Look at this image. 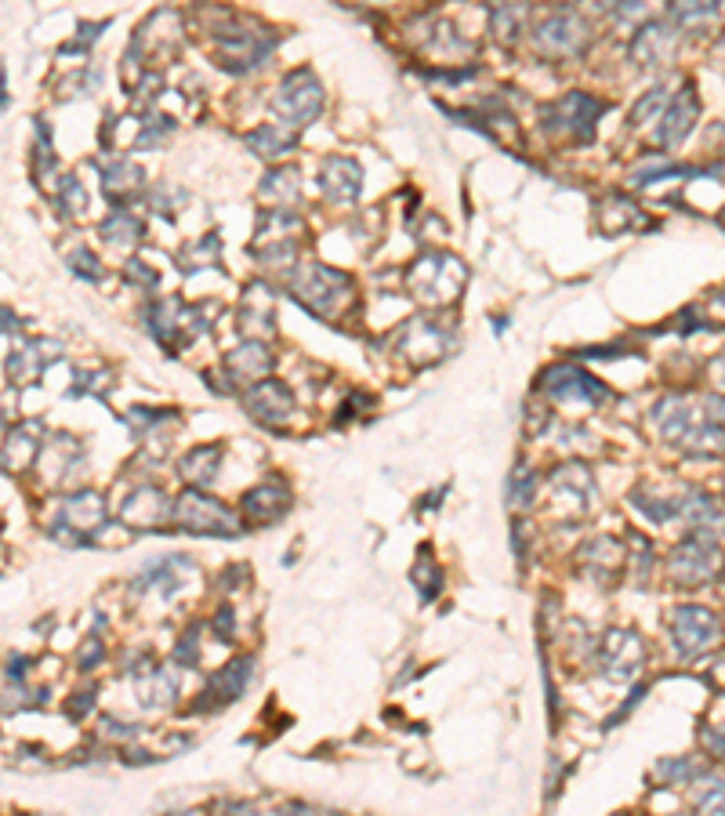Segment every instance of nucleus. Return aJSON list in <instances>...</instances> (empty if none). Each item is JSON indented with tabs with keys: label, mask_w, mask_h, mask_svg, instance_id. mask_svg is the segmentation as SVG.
Wrapping results in <instances>:
<instances>
[{
	"label": "nucleus",
	"mask_w": 725,
	"mask_h": 816,
	"mask_svg": "<svg viewBox=\"0 0 725 816\" xmlns=\"http://www.w3.org/2000/svg\"><path fill=\"white\" fill-rule=\"evenodd\" d=\"M175 519L182 523V530H193V534H218V537L240 534V523H236L232 512L200 490H186L178 497Z\"/></svg>",
	"instance_id": "obj_11"
},
{
	"label": "nucleus",
	"mask_w": 725,
	"mask_h": 816,
	"mask_svg": "<svg viewBox=\"0 0 725 816\" xmlns=\"http://www.w3.org/2000/svg\"><path fill=\"white\" fill-rule=\"evenodd\" d=\"M537 385H540V392H545L548 400H556V403H588V406H595V403L610 400V389H605L602 381H595L584 371H577V366H566V363L548 366V371L540 374Z\"/></svg>",
	"instance_id": "obj_12"
},
{
	"label": "nucleus",
	"mask_w": 725,
	"mask_h": 816,
	"mask_svg": "<svg viewBox=\"0 0 725 816\" xmlns=\"http://www.w3.org/2000/svg\"><path fill=\"white\" fill-rule=\"evenodd\" d=\"M599 113H605V102L584 95V91H570V95L551 105L545 124L548 131H556V135H566V138L580 142V146H588V142L595 138Z\"/></svg>",
	"instance_id": "obj_10"
},
{
	"label": "nucleus",
	"mask_w": 725,
	"mask_h": 816,
	"mask_svg": "<svg viewBox=\"0 0 725 816\" xmlns=\"http://www.w3.org/2000/svg\"><path fill=\"white\" fill-rule=\"evenodd\" d=\"M91 704H95V693H81V696H76V704L70 701V715H73V719L87 715V712H91Z\"/></svg>",
	"instance_id": "obj_53"
},
{
	"label": "nucleus",
	"mask_w": 725,
	"mask_h": 816,
	"mask_svg": "<svg viewBox=\"0 0 725 816\" xmlns=\"http://www.w3.org/2000/svg\"><path fill=\"white\" fill-rule=\"evenodd\" d=\"M250 679H255V661H250V657H236L232 664H226L215 679H210V690L204 696H210V704H232L244 696Z\"/></svg>",
	"instance_id": "obj_24"
},
{
	"label": "nucleus",
	"mask_w": 725,
	"mask_h": 816,
	"mask_svg": "<svg viewBox=\"0 0 725 816\" xmlns=\"http://www.w3.org/2000/svg\"><path fill=\"white\" fill-rule=\"evenodd\" d=\"M486 11H490V30L497 41L505 48H516L526 30V19H530V4L526 0H490Z\"/></svg>",
	"instance_id": "obj_19"
},
{
	"label": "nucleus",
	"mask_w": 725,
	"mask_h": 816,
	"mask_svg": "<svg viewBox=\"0 0 725 816\" xmlns=\"http://www.w3.org/2000/svg\"><path fill=\"white\" fill-rule=\"evenodd\" d=\"M272 295L266 287H250L247 291V301H244V331L250 334H272L276 323H272Z\"/></svg>",
	"instance_id": "obj_32"
},
{
	"label": "nucleus",
	"mask_w": 725,
	"mask_h": 816,
	"mask_svg": "<svg viewBox=\"0 0 725 816\" xmlns=\"http://www.w3.org/2000/svg\"><path fill=\"white\" fill-rule=\"evenodd\" d=\"M167 497L164 490H156V486H142L124 502V523L127 526H138V530H153V526H160L167 519Z\"/></svg>",
	"instance_id": "obj_21"
},
{
	"label": "nucleus",
	"mask_w": 725,
	"mask_h": 816,
	"mask_svg": "<svg viewBox=\"0 0 725 816\" xmlns=\"http://www.w3.org/2000/svg\"><path fill=\"white\" fill-rule=\"evenodd\" d=\"M656 11H661L656 0H624L621 11H617V19H621V25H639V22L645 25V22H653Z\"/></svg>",
	"instance_id": "obj_42"
},
{
	"label": "nucleus",
	"mask_w": 725,
	"mask_h": 816,
	"mask_svg": "<svg viewBox=\"0 0 725 816\" xmlns=\"http://www.w3.org/2000/svg\"><path fill=\"white\" fill-rule=\"evenodd\" d=\"M664 110V87H653V91H645L642 95V102L635 105V110H631V124H645L650 121V116H656Z\"/></svg>",
	"instance_id": "obj_44"
},
{
	"label": "nucleus",
	"mask_w": 725,
	"mask_h": 816,
	"mask_svg": "<svg viewBox=\"0 0 725 816\" xmlns=\"http://www.w3.org/2000/svg\"><path fill=\"white\" fill-rule=\"evenodd\" d=\"M446 349H450V334H446L443 323L435 320H425V316H417L403 327V338H400V352L403 357H411L414 363H435L446 357Z\"/></svg>",
	"instance_id": "obj_15"
},
{
	"label": "nucleus",
	"mask_w": 725,
	"mask_h": 816,
	"mask_svg": "<svg viewBox=\"0 0 725 816\" xmlns=\"http://www.w3.org/2000/svg\"><path fill=\"white\" fill-rule=\"evenodd\" d=\"M693 806L701 813H725V776H707L693 795Z\"/></svg>",
	"instance_id": "obj_39"
},
{
	"label": "nucleus",
	"mask_w": 725,
	"mask_h": 816,
	"mask_svg": "<svg viewBox=\"0 0 725 816\" xmlns=\"http://www.w3.org/2000/svg\"><path fill=\"white\" fill-rule=\"evenodd\" d=\"M102 236L110 240L113 247H121V251H127V247L142 244V221L131 218V210H116V215H110L102 221Z\"/></svg>",
	"instance_id": "obj_36"
},
{
	"label": "nucleus",
	"mask_w": 725,
	"mask_h": 816,
	"mask_svg": "<svg viewBox=\"0 0 725 816\" xmlns=\"http://www.w3.org/2000/svg\"><path fill=\"white\" fill-rule=\"evenodd\" d=\"M591 44V30L588 22L570 8H556L548 11L545 19L537 22L534 30V48L545 59H573Z\"/></svg>",
	"instance_id": "obj_6"
},
{
	"label": "nucleus",
	"mask_w": 725,
	"mask_h": 816,
	"mask_svg": "<svg viewBox=\"0 0 725 816\" xmlns=\"http://www.w3.org/2000/svg\"><path fill=\"white\" fill-rule=\"evenodd\" d=\"M175 657H178L182 664H196V657H200V650H196V631H189L186 642H182Z\"/></svg>",
	"instance_id": "obj_48"
},
{
	"label": "nucleus",
	"mask_w": 725,
	"mask_h": 816,
	"mask_svg": "<svg viewBox=\"0 0 725 816\" xmlns=\"http://www.w3.org/2000/svg\"><path fill=\"white\" fill-rule=\"evenodd\" d=\"M193 577V562L189 559H178V556H170V559H160L156 566H149V570H145L142 577H138V591H145V588H156L160 591V599H170L175 596V591H182L186 588V581Z\"/></svg>",
	"instance_id": "obj_25"
},
{
	"label": "nucleus",
	"mask_w": 725,
	"mask_h": 816,
	"mask_svg": "<svg viewBox=\"0 0 725 816\" xmlns=\"http://www.w3.org/2000/svg\"><path fill=\"white\" fill-rule=\"evenodd\" d=\"M704 741H707V747H711V755L725 758V730H707V733H704Z\"/></svg>",
	"instance_id": "obj_50"
},
{
	"label": "nucleus",
	"mask_w": 725,
	"mask_h": 816,
	"mask_svg": "<svg viewBox=\"0 0 725 816\" xmlns=\"http://www.w3.org/2000/svg\"><path fill=\"white\" fill-rule=\"evenodd\" d=\"M406 280H411V291L425 301V306H450V301L460 298L468 269L460 266L454 255H425L411 266Z\"/></svg>",
	"instance_id": "obj_3"
},
{
	"label": "nucleus",
	"mask_w": 725,
	"mask_h": 816,
	"mask_svg": "<svg viewBox=\"0 0 725 816\" xmlns=\"http://www.w3.org/2000/svg\"><path fill=\"white\" fill-rule=\"evenodd\" d=\"M621 4H624V0H588V8L595 11V16H617Z\"/></svg>",
	"instance_id": "obj_52"
},
{
	"label": "nucleus",
	"mask_w": 725,
	"mask_h": 816,
	"mask_svg": "<svg viewBox=\"0 0 725 816\" xmlns=\"http://www.w3.org/2000/svg\"><path fill=\"white\" fill-rule=\"evenodd\" d=\"M696 116H701V99H696V87L693 84H685L679 95H675V102L667 105L661 127H656V138H661V146L664 149L682 146L685 135H690L693 124H696Z\"/></svg>",
	"instance_id": "obj_17"
},
{
	"label": "nucleus",
	"mask_w": 725,
	"mask_h": 816,
	"mask_svg": "<svg viewBox=\"0 0 725 816\" xmlns=\"http://www.w3.org/2000/svg\"><path fill=\"white\" fill-rule=\"evenodd\" d=\"M671 639H675V653L682 661H696L711 650L722 647L725 631L722 621L704 607H679L671 613Z\"/></svg>",
	"instance_id": "obj_8"
},
{
	"label": "nucleus",
	"mask_w": 725,
	"mask_h": 816,
	"mask_svg": "<svg viewBox=\"0 0 725 816\" xmlns=\"http://www.w3.org/2000/svg\"><path fill=\"white\" fill-rule=\"evenodd\" d=\"M290 295L320 320H334L352 301V280L341 269L320 266V261H301L290 276Z\"/></svg>",
	"instance_id": "obj_2"
},
{
	"label": "nucleus",
	"mask_w": 725,
	"mask_h": 816,
	"mask_svg": "<svg viewBox=\"0 0 725 816\" xmlns=\"http://www.w3.org/2000/svg\"><path fill=\"white\" fill-rule=\"evenodd\" d=\"M718 55L725 59V37H722V48H718Z\"/></svg>",
	"instance_id": "obj_56"
},
{
	"label": "nucleus",
	"mask_w": 725,
	"mask_h": 816,
	"mask_svg": "<svg viewBox=\"0 0 725 816\" xmlns=\"http://www.w3.org/2000/svg\"><path fill=\"white\" fill-rule=\"evenodd\" d=\"M711 378H715V389L725 392V357H718L715 363H711Z\"/></svg>",
	"instance_id": "obj_54"
},
{
	"label": "nucleus",
	"mask_w": 725,
	"mask_h": 816,
	"mask_svg": "<svg viewBox=\"0 0 725 816\" xmlns=\"http://www.w3.org/2000/svg\"><path fill=\"white\" fill-rule=\"evenodd\" d=\"M599 661H602V671L610 679L628 682V679L639 675V668L645 661V647H642V639L635 636V631L613 628V631H605V639L599 647Z\"/></svg>",
	"instance_id": "obj_13"
},
{
	"label": "nucleus",
	"mask_w": 725,
	"mask_h": 816,
	"mask_svg": "<svg viewBox=\"0 0 725 816\" xmlns=\"http://www.w3.org/2000/svg\"><path fill=\"white\" fill-rule=\"evenodd\" d=\"M591 577H599V581H613L617 574H621L624 566V545L613 541V537H595L591 545H584V556Z\"/></svg>",
	"instance_id": "obj_29"
},
{
	"label": "nucleus",
	"mask_w": 725,
	"mask_h": 816,
	"mask_svg": "<svg viewBox=\"0 0 725 816\" xmlns=\"http://www.w3.org/2000/svg\"><path fill=\"white\" fill-rule=\"evenodd\" d=\"M218 461H221V451L218 446H196V451L186 454V461H182V476H186V483L193 486H207L218 479Z\"/></svg>",
	"instance_id": "obj_33"
},
{
	"label": "nucleus",
	"mask_w": 725,
	"mask_h": 816,
	"mask_svg": "<svg viewBox=\"0 0 725 816\" xmlns=\"http://www.w3.org/2000/svg\"><path fill=\"white\" fill-rule=\"evenodd\" d=\"M102 30H105V22H102V25H81V41H76V44L70 41V44H65V51H84V48H87L91 41H95V37H99Z\"/></svg>",
	"instance_id": "obj_47"
},
{
	"label": "nucleus",
	"mask_w": 725,
	"mask_h": 816,
	"mask_svg": "<svg viewBox=\"0 0 725 816\" xmlns=\"http://www.w3.org/2000/svg\"><path fill=\"white\" fill-rule=\"evenodd\" d=\"M675 51H679V30L667 22H645L635 33V41H631V59L645 65V70H661V65L675 59Z\"/></svg>",
	"instance_id": "obj_16"
},
{
	"label": "nucleus",
	"mask_w": 725,
	"mask_h": 816,
	"mask_svg": "<svg viewBox=\"0 0 725 816\" xmlns=\"http://www.w3.org/2000/svg\"><path fill=\"white\" fill-rule=\"evenodd\" d=\"M55 360H59V345H51V341H22V345L8 357V374L19 381H33Z\"/></svg>",
	"instance_id": "obj_27"
},
{
	"label": "nucleus",
	"mask_w": 725,
	"mask_h": 816,
	"mask_svg": "<svg viewBox=\"0 0 725 816\" xmlns=\"http://www.w3.org/2000/svg\"><path fill=\"white\" fill-rule=\"evenodd\" d=\"M272 371V352L261 345V341H247V345L232 349L226 357V374L232 381H247V385H255V381H261Z\"/></svg>",
	"instance_id": "obj_20"
},
{
	"label": "nucleus",
	"mask_w": 725,
	"mask_h": 816,
	"mask_svg": "<svg viewBox=\"0 0 725 816\" xmlns=\"http://www.w3.org/2000/svg\"><path fill=\"white\" fill-rule=\"evenodd\" d=\"M595 221H599L602 236H621V233H631L635 226H642L645 218H642V210L628 200V196L610 193V196H605V200L599 204Z\"/></svg>",
	"instance_id": "obj_26"
},
{
	"label": "nucleus",
	"mask_w": 725,
	"mask_h": 816,
	"mask_svg": "<svg viewBox=\"0 0 725 816\" xmlns=\"http://www.w3.org/2000/svg\"><path fill=\"white\" fill-rule=\"evenodd\" d=\"M44 446V425L41 421H25L15 432L8 436V446H4V465L8 468H25L33 461V454Z\"/></svg>",
	"instance_id": "obj_31"
},
{
	"label": "nucleus",
	"mask_w": 725,
	"mask_h": 816,
	"mask_svg": "<svg viewBox=\"0 0 725 816\" xmlns=\"http://www.w3.org/2000/svg\"><path fill=\"white\" fill-rule=\"evenodd\" d=\"M725 0H671V16H675L679 25H685V30H704V25H711L718 19Z\"/></svg>",
	"instance_id": "obj_34"
},
{
	"label": "nucleus",
	"mask_w": 725,
	"mask_h": 816,
	"mask_svg": "<svg viewBox=\"0 0 725 816\" xmlns=\"http://www.w3.org/2000/svg\"><path fill=\"white\" fill-rule=\"evenodd\" d=\"M127 276H135V280H138V283H145V287H153V283H156V272L145 269L138 258H131V261H127Z\"/></svg>",
	"instance_id": "obj_49"
},
{
	"label": "nucleus",
	"mask_w": 725,
	"mask_h": 816,
	"mask_svg": "<svg viewBox=\"0 0 725 816\" xmlns=\"http://www.w3.org/2000/svg\"><path fill=\"white\" fill-rule=\"evenodd\" d=\"M244 406H247V414L255 421L276 428V425H283L290 414H294V396H290V389L283 385V381L266 378V381H255V385L247 389Z\"/></svg>",
	"instance_id": "obj_14"
},
{
	"label": "nucleus",
	"mask_w": 725,
	"mask_h": 816,
	"mask_svg": "<svg viewBox=\"0 0 725 816\" xmlns=\"http://www.w3.org/2000/svg\"><path fill=\"white\" fill-rule=\"evenodd\" d=\"M290 512V490L283 483H261L244 497V516L255 523H276Z\"/></svg>",
	"instance_id": "obj_23"
},
{
	"label": "nucleus",
	"mask_w": 725,
	"mask_h": 816,
	"mask_svg": "<svg viewBox=\"0 0 725 816\" xmlns=\"http://www.w3.org/2000/svg\"><path fill=\"white\" fill-rule=\"evenodd\" d=\"M247 146L255 149L258 156H266V161H280V156L294 153V135L283 131V127H276V124H266V127L250 131Z\"/></svg>",
	"instance_id": "obj_35"
},
{
	"label": "nucleus",
	"mask_w": 725,
	"mask_h": 816,
	"mask_svg": "<svg viewBox=\"0 0 725 816\" xmlns=\"http://www.w3.org/2000/svg\"><path fill=\"white\" fill-rule=\"evenodd\" d=\"M722 570H725V551L718 548L715 537H704V534H690L667 556L671 581L685 585V588L715 581V577H722Z\"/></svg>",
	"instance_id": "obj_5"
},
{
	"label": "nucleus",
	"mask_w": 725,
	"mask_h": 816,
	"mask_svg": "<svg viewBox=\"0 0 725 816\" xmlns=\"http://www.w3.org/2000/svg\"><path fill=\"white\" fill-rule=\"evenodd\" d=\"M711 309H715V312H722V316H725V291H718L715 298H711Z\"/></svg>",
	"instance_id": "obj_55"
},
{
	"label": "nucleus",
	"mask_w": 725,
	"mask_h": 816,
	"mask_svg": "<svg viewBox=\"0 0 725 816\" xmlns=\"http://www.w3.org/2000/svg\"><path fill=\"white\" fill-rule=\"evenodd\" d=\"M135 693L145 707H167L175 701L178 682L167 668H135Z\"/></svg>",
	"instance_id": "obj_28"
},
{
	"label": "nucleus",
	"mask_w": 725,
	"mask_h": 816,
	"mask_svg": "<svg viewBox=\"0 0 725 816\" xmlns=\"http://www.w3.org/2000/svg\"><path fill=\"white\" fill-rule=\"evenodd\" d=\"M102 657V639H87V647H84V653H81V668L87 671L91 664H95Z\"/></svg>",
	"instance_id": "obj_51"
},
{
	"label": "nucleus",
	"mask_w": 725,
	"mask_h": 816,
	"mask_svg": "<svg viewBox=\"0 0 725 816\" xmlns=\"http://www.w3.org/2000/svg\"><path fill=\"white\" fill-rule=\"evenodd\" d=\"M534 494H537V468L516 465V468H511V476H508V505L511 508H526L534 502Z\"/></svg>",
	"instance_id": "obj_38"
},
{
	"label": "nucleus",
	"mask_w": 725,
	"mask_h": 816,
	"mask_svg": "<svg viewBox=\"0 0 725 816\" xmlns=\"http://www.w3.org/2000/svg\"><path fill=\"white\" fill-rule=\"evenodd\" d=\"M276 44V37L266 30V25H247V22H229L215 30V48L218 59L229 73H250L258 70L261 62L269 59V51Z\"/></svg>",
	"instance_id": "obj_4"
},
{
	"label": "nucleus",
	"mask_w": 725,
	"mask_h": 816,
	"mask_svg": "<svg viewBox=\"0 0 725 816\" xmlns=\"http://www.w3.org/2000/svg\"><path fill=\"white\" fill-rule=\"evenodd\" d=\"M142 189V167H135L131 161H110L102 167V193L105 200L124 204L131 200V193Z\"/></svg>",
	"instance_id": "obj_30"
},
{
	"label": "nucleus",
	"mask_w": 725,
	"mask_h": 816,
	"mask_svg": "<svg viewBox=\"0 0 725 816\" xmlns=\"http://www.w3.org/2000/svg\"><path fill=\"white\" fill-rule=\"evenodd\" d=\"M320 186H323V196L331 204H341L349 207L360 200V189H363V171L349 156H334V161L323 164V175H320Z\"/></svg>",
	"instance_id": "obj_18"
},
{
	"label": "nucleus",
	"mask_w": 725,
	"mask_h": 816,
	"mask_svg": "<svg viewBox=\"0 0 725 816\" xmlns=\"http://www.w3.org/2000/svg\"><path fill=\"white\" fill-rule=\"evenodd\" d=\"M232 624H236L232 610H229V607H221V613L215 617V631L221 636V642H232Z\"/></svg>",
	"instance_id": "obj_46"
},
{
	"label": "nucleus",
	"mask_w": 725,
	"mask_h": 816,
	"mask_svg": "<svg viewBox=\"0 0 725 816\" xmlns=\"http://www.w3.org/2000/svg\"><path fill=\"white\" fill-rule=\"evenodd\" d=\"M414 577H417V591H421V599H425V602H432L435 596H439V588H443V570L432 562L428 548L421 551V562H417Z\"/></svg>",
	"instance_id": "obj_40"
},
{
	"label": "nucleus",
	"mask_w": 725,
	"mask_h": 816,
	"mask_svg": "<svg viewBox=\"0 0 725 816\" xmlns=\"http://www.w3.org/2000/svg\"><path fill=\"white\" fill-rule=\"evenodd\" d=\"M551 490H556V502H562L566 508L580 516L591 505V476L584 465H562L556 476H551Z\"/></svg>",
	"instance_id": "obj_22"
},
{
	"label": "nucleus",
	"mask_w": 725,
	"mask_h": 816,
	"mask_svg": "<svg viewBox=\"0 0 725 816\" xmlns=\"http://www.w3.org/2000/svg\"><path fill=\"white\" fill-rule=\"evenodd\" d=\"M323 110V87L312 76V70H294L287 73L280 87L272 95V113L280 116L290 127H305L312 124Z\"/></svg>",
	"instance_id": "obj_7"
},
{
	"label": "nucleus",
	"mask_w": 725,
	"mask_h": 816,
	"mask_svg": "<svg viewBox=\"0 0 725 816\" xmlns=\"http://www.w3.org/2000/svg\"><path fill=\"white\" fill-rule=\"evenodd\" d=\"M102 526H105L102 494L81 490V494H73L62 502V512L55 516V526H51V537H59V541H65V545H87Z\"/></svg>",
	"instance_id": "obj_9"
},
{
	"label": "nucleus",
	"mask_w": 725,
	"mask_h": 816,
	"mask_svg": "<svg viewBox=\"0 0 725 816\" xmlns=\"http://www.w3.org/2000/svg\"><path fill=\"white\" fill-rule=\"evenodd\" d=\"M650 421L661 428L667 443H675L690 457H722L725 454V428L711 414V406H696L685 396H664L650 411Z\"/></svg>",
	"instance_id": "obj_1"
},
{
	"label": "nucleus",
	"mask_w": 725,
	"mask_h": 816,
	"mask_svg": "<svg viewBox=\"0 0 725 816\" xmlns=\"http://www.w3.org/2000/svg\"><path fill=\"white\" fill-rule=\"evenodd\" d=\"M661 781L664 784H693L696 776L704 773V766L696 758H671V762H661Z\"/></svg>",
	"instance_id": "obj_41"
},
{
	"label": "nucleus",
	"mask_w": 725,
	"mask_h": 816,
	"mask_svg": "<svg viewBox=\"0 0 725 816\" xmlns=\"http://www.w3.org/2000/svg\"><path fill=\"white\" fill-rule=\"evenodd\" d=\"M59 200H62L65 210H84V189H81V182H76V178H65V182H62V196H59Z\"/></svg>",
	"instance_id": "obj_45"
},
{
	"label": "nucleus",
	"mask_w": 725,
	"mask_h": 816,
	"mask_svg": "<svg viewBox=\"0 0 725 816\" xmlns=\"http://www.w3.org/2000/svg\"><path fill=\"white\" fill-rule=\"evenodd\" d=\"M261 196L266 200H276L272 207H287L298 200V171H272V175H266V182H261Z\"/></svg>",
	"instance_id": "obj_37"
},
{
	"label": "nucleus",
	"mask_w": 725,
	"mask_h": 816,
	"mask_svg": "<svg viewBox=\"0 0 725 816\" xmlns=\"http://www.w3.org/2000/svg\"><path fill=\"white\" fill-rule=\"evenodd\" d=\"M70 269L76 272V276H84V280H102L105 276V269H102V261L87 251V247H76V251L70 255Z\"/></svg>",
	"instance_id": "obj_43"
}]
</instances>
